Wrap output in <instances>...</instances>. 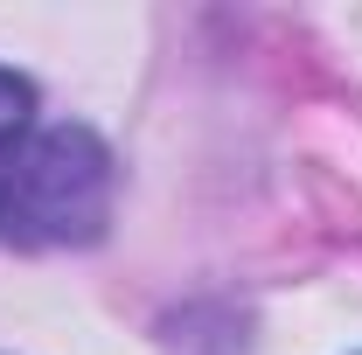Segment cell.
Returning <instances> with one entry per match:
<instances>
[{
    "label": "cell",
    "instance_id": "6da1fadb",
    "mask_svg": "<svg viewBox=\"0 0 362 355\" xmlns=\"http://www.w3.org/2000/svg\"><path fill=\"white\" fill-rule=\"evenodd\" d=\"M112 153L84 126H49L0 153V237L21 251H63L105 237Z\"/></svg>",
    "mask_w": 362,
    "mask_h": 355
},
{
    "label": "cell",
    "instance_id": "7a4b0ae2",
    "mask_svg": "<svg viewBox=\"0 0 362 355\" xmlns=\"http://www.w3.org/2000/svg\"><path fill=\"white\" fill-rule=\"evenodd\" d=\"M28 112H35V84L14 77V70H0V146H14L28 133Z\"/></svg>",
    "mask_w": 362,
    "mask_h": 355
}]
</instances>
